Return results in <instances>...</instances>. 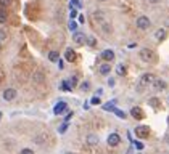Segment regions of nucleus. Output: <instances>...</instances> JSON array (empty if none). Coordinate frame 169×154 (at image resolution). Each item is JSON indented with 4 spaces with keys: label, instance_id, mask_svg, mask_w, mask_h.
Returning <instances> with one entry per match:
<instances>
[{
    "label": "nucleus",
    "instance_id": "obj_13",
    "mask_svg": "<svg viewBox=\"0 0 169 154\" xmlns=\"http://www.w3.org/2000/svg\"><path fill=\"white\" fill-rule=\"evenodd\" d=\"M102 58L105 61H113L115 60V52L113 50H105V52H102Z\"/></svg>",
    "mask_w": 169,
    "mask_h": 154
},
{
    "label": "nucleus",
    "instance_id": "obj_17",
    "mask_svg": "<svg viewBox=\"0 0 169 154\" xmlns=\"http://www.w3.org/2000/svg\"><path fill=\"white\" fill-rule=\"evenodd\" d=\"M6 19H8V13H6V10H0V24L6 23Z\"/></svg>",
    "mask_w": 169,
    "mask_h": 154
},
{
    "label": "nucleus",
    "instance_id": "obj_36",
    "mask_svg": "<svg viewBox=\"0 0 169 154\" xmlns=\"http://www.w3.org/2000/svg\"><path fill=\"white\" fill-rule=\"evenodd\" d=\"M71 117H73V113H69V114L66 116V119H65V122H68V121H69V119H71Z\"/></svg>",
    "mask_w": 169,
    "mask_h": 154
},
{
    "label": "nucleus",
    "instance_id": "obj_32",
    "mask_svg": "<svg viewBox=\"0 0 169 154\" xmlns=\"http://www.w3.org/2000/svg\"><path fill=\"white\" fill-rule=\"evenodd\" d=\"M71 5L76 6V8H81V2H79V0H71Z\"/></svg>",
    "mask_w": 169,
    "mask_h": 154
},
{
    "label": "nucleus",
    "instance_id": "obj_30",
    "mask_svg": "<svg viewBox=\"0 0 169 154\" xmlns=\"http://www.w3.org/2000/svg\"><path fill=\"white\" fill-rule=\"evenodd\" d=\"M11 3V0H0V6H3V8H6Z\"/></svg>",
    "mask_w": 169,
    "mask_h": 154
},
{
    "label": "nucleus",
    "instance_id": "obj_40",
    "mask_svg": "<svg viewBox=\"0 0 169 154\" xmlns=\"http://www.w3.org/2000/svg\"><path fill=\"white\" fill-rule=\"evenodd\" d=\"M98 2H107V0H98Z\"/></svg>",
    "mask_w": 169,
    "mask_h": 154
},
{
    "label": "nucleus",
    "instance_id": "obj_26",
    "mask_svg": "<svg viewBox=\"0 0 169 154\" xmlns=\"http://www.w3.org/2000/svg\"><path fill=\"white\" fill-rule=\"evenodd\" d=\"M68 125H69L68 122H63V124H61V127L58 129V132H60V133H65V132L68 130Z\"/></svg>",
    "mask_w": 169,
    "mask_h": 154
},
{
    "label": "nucleus",
    "instance_id": "obj_23",
    "mask_svg": "<svg viewBox=\"0 0 169 154\" xmlns=\"http://www.w3.org/2000/svg\"><path fill=\"white\" fill-rule=\"evenodd\" d=\"M68 27H69V31H73V32H76V29H77V23L76 21H69V24H68Z\"/></svg>",
    "mask_w": 169,
    "mask_h": 154
},
{
    "label": "nucleus",
    "instance_id": "obj_19",
    "mask_svg": "<svg viewBox=\"0 0 169 154\" xmlns=\"http://www.w3.org/2000/svg\"><path fill=\"white\" fill-rule=\"evenodd\" d=\"M116 72H118V75H126V72H127V71H126V67L123 64H118L116 66Z\"/></svg>",
    "mask_w": 169,
    "mask_h": 154
},
{
    "label": "nucleus",
    "instance_id": "obj_37",
    "mask_svg": "<svg viewBox=\"0 0 169 154\" xmlns=\"http://www.w3.org/2000/svg\"><path fill=\"white\" fill-rule=\"evenodd\" d=\"M108 85H115V79H110L108 80Z\"/></svg>",
    "mask_w": 169,
    "mask_h": 154
},
{
    "label": "nucleus",
    "instance_id": "obj_20",
    "mask_svg": "<svg viewBox=\"0 0 169 154\" xmlns=\"http://www.w3.org/2000/svg\"><path fill=\"white\" fill-rule=\"evenodd\" d=\"M148 104H150V106H153V108H158L159 106V101H158V98H150V100H148Z\"/></svg>",
    "mask_w": 169,
    "mask_h": 154
},
{
    "label": "nucleus",
    "instance_id": "obj_7",
    "mask_svg": "<svg viewBox=\"0 0 169 154\" xmlns=\"http://www.w3.org/2000/svg\"><path fill=\"white\" fill-rule=\"evenodd\" d=\"M73 40H74V44L82 45V44H86V42H87V37H86V34H84V32H74Z\"/></svg>",
    "mask_w": 169,
    "mask_h": 154
},
{
    "label": "nucleus",
    "instance_id": "obj_41",
    "mask_svg": "<svg viewBox=\"0 0 169 154\" xmlns=\"http://www.w3.org/2000/svg\"><path fill=\"white\" fill-rule=\"evenodd\" d=\"M0 121H2V113H0Z\"/></svg>",
    "mask_w": 169,
    "mask_h": 154
},
{
    "label": "nucleus",
    "instance_id": "obj_2",
    "mask_svg": "<svg viewBox=\"0 0 169 154\" xmlns=\"http://www.w3.org/2000/svg\"><path fill=\"white\" fill-rule=\"evenodd\" d=\"M134 133H135L137 138L145 140V138H148V135H150V127H148V125H137L135 130H134Z\"/></svg>",
    "mask_w": 169,
    "mask_h": 154
},
{
    "label": "nucleus",
    "instance_id": "obj_35",
    "mask_svg": "<svg viewBox=\"0 0 169 154\" xmlns=\"http://www.w3.org/2000/svg\"><path fill=\"white\" fill-rule=\"evenodd\" d=\"M79 23H81V24L86 23V18H84V15H81V16H79Z\"/></svg>",
    "mask_w": 169,
    "mask_h": 154
},
{
    "label": "nucleus",
    "instance_id": "obj_28",
    "mask_svg": "<svg viewBox=\"0 0 169 154\" xmlns=\"http://www.w3.org/2000/svg\"><path fill=\"white\" fill-rule=\"evenodd\" d=\"M69 85H71V87H76L77 85V77L76 75H73L71 79H69Z\"/></svg>",
    "mask_w": 169,
    "mask_h": 154
},
{
    "label": "nucleus",
    "instance_id": "obj_8",
    "mask_svg": "<svg viewBox=\"0 0 169 154\" xmlns=\"http://www.w3.org/2000/svg\"><path fill=\"white\" fill-rule=\"evenodd\" d=\"M151 87L156 90V92H161V90H164L167 87V83L164 80H161V79H155V82L151 83Z\"/></svg>",
    "mask_w": 169,
    "mask_h": 154
},
{
    "label": "nucleus",
    "instance_id": "obj_25",
    "mask_svg": "<svg viewBox=\"0 0 169 154\" xmlns=\"http://www.w3.org/2000/svg\"><path fill=\"white\" fill-rule=\"evenodd\" d=\"M100 103H102V100L98 98V95H94L92 100H90V104H100Z\"/></svg>",
    "mask_w": 169,
    "mask_h": 154
},
{
    "label": "nucleus",
    "instance_id": "obj_33",
    "mask_svg": "<svg viewBox=\"0 0 169 154\" xmlns=\"http://www.w3.org/2000/svg\"><path fill=\"white\" fill-rule=\"evenodd\" d=\"M6 39V32L3 29H0V40H5Z\"/></svg>",
    "mask_w": 169,
    "mask_h": 154
},
{
    "label": "nucleus",
    "instance_id": "obj_10",
    "mask_svg": "<svg viewBox=\"0 0 169 154\" xmlns=\"http://www.w3.org/2000/svg\"><path fill=\"white\" fill-rule=\"evenodd\" d=\"M131 116H132L134 119H137V121H142V119L145 117L140 108H132V109H131Z\"/></svg>",
    "mask_w": 169,
    "mask_h": 154
},
{
    "label": "nucleus",
    "instance_id": "obj_24",
    "mask_svg": "<svg viewBox=\"0 0 169 154\" xmlns=\"http://www.w3.org/2000/svg\"><path fill=\"white\" fill-rule=\"evenodd\" d=\"M113 108H115V101H111V103H107V104H103V109H105V111H113Z\"/></svg>",
    "mask_w": 169,
    "mask_h": 154
},
{
    "label": "nucleus",
    "instance_id": "obj_31",
    "mask_svg": "<svg viewBox=\"0 0 169 154\" xmlns=\"http://www.w3.org/2000/svg\"><path fill=\"white\" fill-rule=\"evenodd\" d=\"M19 154H34V151L31 149V148H24L23 151H21Z\"/></svg>",
    "mask_w": 169,
    "mask_h": 154
},
{
    "label": "nucleus",
    "instance_id": "obj_21",
    "mask_svg": "<svg viewBox=\"0 0 169 154\" xmlns=\"http://www.w3.org/2000/svg\"><path fill=\"white\" fill-rule=\"evenodd\" d=\"M81 90H82V92H89V90H90V83L86 80V82H81Z\"/></svg>",
    "mask_w": 169,
    "mask_h": 154
},
{
    "label": "nucleus",
    "instance_id": "obj_6",
    "mask_svg": "<svg viewBox=\"0 0 169 154\" xmlns=\"http://www.w3.org/2000/svg\"><path fill=\"white\" fill-rule=\"evenodd\" d=\"M16 90L15 88H6L5 90V92H3V100L5 101H13V100H15V98H16Z\"/></svg>",
    "mask_w": 169,
    "mask_h": 154
},
{
    "label": "nucleus",
    "instance_id": "obj_15",
    "mask_svg": "<svg viewBox=\"0 0 169 154\" xmlns=\"http://www.w3.org/2000/svg\"><path fill=\"white\" fill-rule=\"evenodd\" d=\"M111 72V66H110V63H107V64H102L100 66V74L102 75H108Z\"/></svg>",
    "mask_w": 169,
    "mask_h": 154
},
{
    "label": "nucleus",
    "instance_id": "obj_29",
    "mask_svg": "<svg viewBox=\"0 0 169 154\" xmlns=\"http://www.w3.org/2000/svg\"><path fill=\"white\" fill-rule=\"evenodd\" d=\"M76 16H77V10L71 6V11H69V18H71V19H74Z\"/></svg>",
    "mask_w": 169,
    "mask_h": 154
},
{
    "label": "nucleus",
    "instance_id": "obj_42",
    "mask_svg": "<svg viewBox=\"0 0 169 154\" xmlns=\"http://www.w3.org/2000/svg\"><path fill=\"white\" fill-rule=\"evenodd\" d=\"M65 154H74V152H65Z\"/></svg>",
    "mask_w": 169,
    "mask_h": 154
},
{
    "label": "nucleus",
    "instance_id": "obj_44",
    "mask_svg": "<svg viewBox=\"0 0 169 154\" xmlns=\"http://www.w3.org/2000/svg\"><path fill=\"white\" fill-rule=\"evenodd\" d=\"M0 48H2V47H0Z\"/></svg>",
    "mask_w": 169,
    "mask_h": 154
},
{
    "label": "nucleus",
    "instance_id": "obj_14",
    "mask_svg": "<svg viewBox=\"0 0 169 154\" xmlns=\"http://www.w3.org/2000/svg\"><path fill=\"white\" fill-rule=\"evenodd\" d=\"M155 39H156L158 42L164 40L166 39V29H158L156 32H155Z\"/></svg>",
    "mask_w": 169,
    "mask_h": 154
},
{
    "label": "nucleus",
    "instance_id": "obj_1",
    "mask_svg": "<svg viewBox=\"0 0 169 154\" xmlns=\"http://www.w3.org/2000/svg\"><path fill=\"white\" fill-rule=\"evenodd\" d=\"M153 82H155V75L153 74H143L142 77H140V80H139V92H142L145 87L151 85Z\"/></svg>",
    "mask_w": 169,
    "mask_h": 154
},
{
    "label": "nucleus",
    "instance_id": "obj_43",
    "mask_svg": "<svg viewBox=\"0 0 169 154\" xmlns=\"http://www.w3.org/2000/svg\"><path fill=\"white\" fill-rule=\"evenodd\" d=\"M0 82H2V77H0Z\"/></svg>",
    "mask_w": 169,
    "mask_h": 154
},
{
    "label": "nucleus",
    "instance_id": "obj_3",
    "mask_svg": "<svg viewBox=\"0 0 169 154\" xmlns=\"http://www.w3.org/2000/svg\"><path fill=\"white\" fill-rule=\"evenodd\" d=\"M139 56H140V60H142V61L148 63V61H153L155 60V53L150 50V48H142L140 53H139Z\"/></svg>",
    "mask_w": 169,
    "mask_h": 154
},
{
    "label": "nucleus",
    "instance_id": "obj_12",
    "mask_svg": "<svg viewBox=\"0 0 169 154\" xmlns=\"http://www.w3.org/2000/svg\"><path fill=\"white\" fill-rule=\"evenodd\" d=\"M100 143V138H98V135H95V133H90L89 137H87V144H90V146H95V144H98Z\"/></svg>",
    "mask_w": 169,
    "mask_h": 154
},
{
    "label": "nucleus",
    "instance_id": "obj_4",
    "mask_svg": "<svg viewBox=\"0 0 169 154\" xmlns=\"http://www.w3.org/2000/svg\"><path fill=\"white\" fill-rule=\"evenodd\" d=\"M135 24H137V27L139 29H142V31H147L150 27V19H148V16H139L137 18V21H135Z\"/></svg>",
    "mask_w": 169,
    "mask_h": 154
},
{
    "label": "nucleus",
    "instance_id": "obj_27",
    "mask_svg": "<svg viewBox=\"0 0 169 154\" xmlns=\"http://www.w3.org/2000/svg\"><path fill=\"white\" fill-rule=\"evenodd\" d=\"M87 45H89V47H95V45H97V40H95L94 37H87Z\"/></svg>",
    "mask_w": 169,
    "mask_h": 154
},
{
    "label": "nucleus",
    "instance_id": "obj_38",
    "mask_svg": "<svg viewBox=\"0 0 169 154\" xmlns=\"http://www.w3.org/2000/svg\"><path fill=\"white\" fill-rule=\"evenodd\" d=\"M164 141H166V143H167V144H169V133H167V135H166V137H164Z\"/></svg>",
    "mask_w": 169,
    "mask_h": 154
},
{
    "label": "nucleus",
    "instance_id": "obj_9",
    "mask_svg": "<svg viewBox=\"0 0 169 154\" xmlns=\"http://www.w3.org/2000/svg\"><path fill=\"white\" fill-rule=\"evenodd\" d=\"M68 109V104L65 103V101H60L58 104H56V106L53 108V113L56 114V116H60V114H63L65 113V111Z\"/></svg>",
    "mask_w": 169,
    "mask_h": 154
},
{
    "label": "nucleus",
    "instance_id": "obj_39",
    "mask_svg": "<svg viewBox=\"0 0 169 154\" xmlns=\"http://www.w3.org/2000/svg\"><path fill=\"white\" fill-rule=\"evenodd\" d=\"M148 2H150V3H158L159 0H148Z\"/></svg>",
    "mask_w": 169,
    "mask_h": 154
},
{
    "label": "nucleus",
    "instance_id": "obj_11",
    "mask_svg": "<svg viewBox=\"0 0 169 154\" xmlns=\"http://www.w3.org/2000/svg\"><path fill=\"white\" fill-rule=\"evenodd\" d=\"M65 58H66V61L73 63V61H76L77 55H76V52H74V50H71V48H68V50L65 52Z\"/></svg>",
    "mask_w": 169,
    "mask_h": 154
},
{
    "label": "nucleus",
    "instance_id": "obj_34",
    "mask_svg": "<svg viewBox=\"0 0 169 154\" xmlns=\"http://www.w3.org/2000/svg\"><path fill=\"white\" fill-rule=\"evenodd\" d=\"M135 148H137V149H143V143H140V141H135Z\"/></svg>",
    "mask_w": 169,
    "mask_h": 154
},
{
    "label": "nucleus",
    "instance_id": "obj_5",
    "mask_svg": "<svg viewBox=\"0 0 169 154\" xmlns=\"http://www.w3.org/2000/svg\"><path fill=\"white\" fill-rule=\"evenodd\" d=\"M107 143H108V146L115 148V146H118L119 143H121V137H119L118 133H110L108 138H107Z\"/></svg>",
    "mask_w": 169,
    "mask_h": 154
},
{
    "label": "nucleus",
    "instance_id": "obj_18",
    "mask_svg": "<svg viewBox=\"0 0 169 154\" xmlns=\"http://www.w3.org/2000/svg\"><path fill=\"white\" fill-rule=\"evenodd\" d=\"M113 113H115L118 117H121V119H126L127 117V114L124 113V111H121V109H118V108H113Z\"/></svg>",
    "mask_w": 169,
    "mask_h": 154
},
{
    "label": "nucleus",
    "instance_id": "obj_16",
    "mask_svg": "<svg viewBox=\"0 0 169 154\" xmlns=\"http://www.w3.org/2000/svg\"><path fill=\"white\" fill-rule=\"evenodd\" d=\"M48 60H50L52 63H58L60 61V55H58V52H50V53H48Z\"/></svg>",
    "mask_w": 169,
    "mask_h": 154
},
{
    "label": "nucleus",
    "instance_id": "obj_22",
    "mask_svg": "<svg viewBox=\"0 0 169 154\" xmlns=\"http://www.w3.org/2000/svg\"><path fill=\"white\" fill-rule=\"evenodd\" d=\"M61 85H63V90H65V92H71V85H69V80H63V83H61Z\"/></svg>",
    "mask_w": 169,
    "mask_h": 154
}]
</instances>
